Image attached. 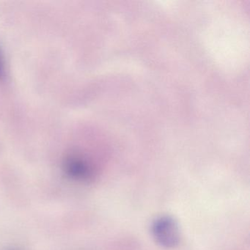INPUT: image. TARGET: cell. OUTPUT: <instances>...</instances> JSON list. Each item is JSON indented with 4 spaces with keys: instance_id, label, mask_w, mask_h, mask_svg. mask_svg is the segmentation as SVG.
<instances>
[{
    "instance_id": "6da1fadb",
    "label": "cell",
    "mask_w": 250,
    "mask_h": 250,
    "mask_svg": "<svg viewBox=\"0 0 250 250\" xmlns=\"http://www.w3.org/2000/svg\"><path fill=\"white\" fill-rule=\"evenodd\" d=\"M152 235L156 242L165 248H174L181 239L179 226L174 218L163 216L152 224Z\"/></svg>"
},
{
    "instance_id": "7a4b0ae2",
    "label": "cell",
    "mask_w": 250,
    "mask_h": 250,
    "mask_svg": "<svg viewBox=\"0 0 250 250\" xmlns=\"http://www.w3.org/2000/svg\"><path fill=\"white\" fill-rule=\"evenodd\" d=\"M63 171L68 178L78 182L90 183L96 176L92 164L80 155L67 156L63 162Z\"/></svg>"
},
{
    "instance_id": "3957f363",
    "label": "cell",
    "mask_w": 250,
    "mask_h": 250,
    "mask_svg": "<svg viewBox=\"0 0 250 250\" xmlns=\"http://www.w3.org/2000/svg\"><path fill=\"white\" fill-rule=\"evenodd\" d=\"M2 62H1V58H0V75H2Z\"/></svg>"
},
{
    "instance_id": "277c9868",
    "label": "cell",
    "mask_w": 250,
    "mask_h": 250,
    "mask_svg": "<svg viewBox=\"0 0 250 250\" xmlns=\"http://www.w3.org/2000/svg\"></svg>"
}]
</instances>
